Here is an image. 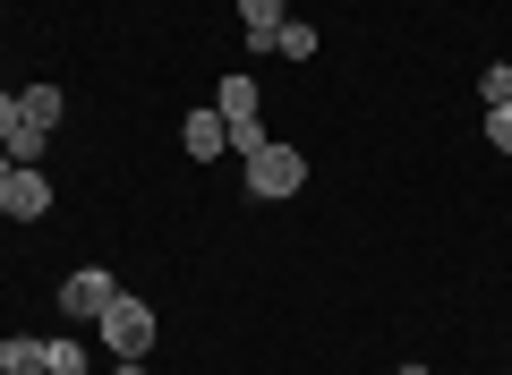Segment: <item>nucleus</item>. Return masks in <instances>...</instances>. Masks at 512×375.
I'll return each mask as SVG.
<instances>
[{
	"label": "nucleus",
	"mask_w": 512,
	"mask_h": 375,
	"mask_svg": "<svg viewBox=\"0 0 512 375\" xmlns=\"http://www.w3.org/2000/svg\"><path fill=\"white\" fill-rule=\"evenodd\" d=\"M94 333H103V350L120 358V367H137V358L154 350V307H146V299H128V290H120V299H111L103 316H94Z\"/></svg>",
	"instance_id": "nucleus-1"
},
{
	"label": "nucleus",
	"mask_w": 512,
	"mask_h": 375,
	"mask_svg": "<svg viewBox=\"0 0 512 375\" xmlns=\"http://www.w3.org/2000/svg\"><path fill=\"white\" fill-rule=\"evenodd\" d=\"M299 188H308V154H299V145H256L248 154V197H265V205H282V197H299Z\"/></svg>",
	"instance_id": "nucleus-2"
},
{
	"label": "nucleus",
	"mask_w": 512,
	"mask_h": 375,
	"mask_svg": "<svg viewBox=\"0 0 512 375\" xmlns=\"http://www.w3.org/2000/svg\"><path fill=\"white\" fill-rule=\"evenodd\" d=\"M111 299H120V282H111L103 265H86V273H69V282H60V316H77V324H94Z\"/></svg>",
	"instance_id": "nucleus-3"
},
{
	"label": "nucleus",
	"mask_w": 512,
	"mask_h": 375,
	"mask_svg": "<svg viewBox=\"0 0 512 375\" xmlns=\"http://www.w3.org/2000/svg\"><path fill=\"white\" fill-rule=\"evenodd\" d=\"M0 214H9V222H43V214H52V179H43V171H9Z\"/></svg>",
	"instance_id": "nucleus-4"
},
{
	"label": "nucleus",
	"mask_w": 512,
	"mask_h": 375,
	"mask_svg": "<svg viewBox=\"0 0 512 375\" xmlns=\"http://www.w3.org/2000/svg\"><path fill=\"white\" fill-rule=\"evenodd\" d=\"M282 0H239V26H248V52H274V35H282Z\"/></svg>",
	"instance_id": "nucleus-5"
},
{
	"label": "nucleus",
	"mask_w": 512,
	"mask_h": 375,
	"mask_svg": "<svg viewBox=\"0 0 512 375\" xmlns=\"http://www.w3.org/2000/svg\"><path fill=\"white\" fill-rule=\"evenodd\" d=\"M180 137H188V162H214L222 145H231V137H222V111H188Z\"/></svg>",
	"instance_id": "nucleus-6"
},
{
	"label": "nucleus",
	"mask_w": 512,
	"mask_h": 375,
	"mask_svg": "<svg viewBox=\"0 0 512 375\" xmlns=\"http://www.w3.org/2000/svg\"><path fill=\"white\" fill-rule=\"evenodd\" d=\"M60 111H69V103H60V86H52V77H43V86H18V120H35V128H52Z\"/></svg>",
	"instance_id": "nucleus-7"
},
{
	"label": "nucleus",
	"mask_w": 512,
	"mask_h": 375,
	"mask_svg": "<svg viewBox=\"0 0 512 375\" xmlns=\"http://www.w3.org/2000/svg\"><path fill=\"white\" fill-rule=\"evenodd\" d=\"M214 111H222V120H256V77H222V86H214Z\"/></svg>",
	"instance_id": "nucleus-8"
},
{
	"label": "nucleus",
	"mask_w": 512,
	"mask_h": 375,
	"mask_svg": "<svg viewBox=\"0 0 512 375\" xmlns=\"http://www.w3.org/2000/svg\"><path fill=\"white\" fill-rule=\"evenodd\" d=\"M0 375H43V341H35V333L0 341Z\"/></svg>",
	"instance_id": "nucleus-9"
},
{
	"label": "nucleus",
	"mask_w": 512,
	"mask_h": 375,
	"mask_svg": "<svg viewBox=\"0 0 512 375\" xmlns=\"http://www.w3.org/2000/svg\"><path fill=\"white\" fill-rule=\"evenodd\" d=\"M43 375H86V341L52 333V341H43Z\"/></svg>",
	"instance_id": "nucleus-10"
},
{
	"label": "nucleus",
	"mask_w": 512,
	"mask_h": 375,
	"mask_svg": "<svg viewBox=\"0 0 512 375\" xmlns=\"http://www.w3.org/2000/svg\"><path fill=\"white\" fill-rule=\"evenodd\" d=\"M274 52H282V60H308V52H316V26H308V18H282Z\"/></svg>",
	"instance_id": "nucleus-11"
},
{
	"label": "nucleus",
	"mask_w": 512,
	"mask_h": 375,
	"mask_svg": "<svg viewBox=\"0 0 512 375\" xmlns=\"http://www.w3.org/2000/svg\"><path fill=\"white\" fill-rule=\"evenodd\" d=\"M222 137H231V154H239V162H248V154H256V145H265V120H222Z\"/></svg>",
	"instance_id": "nucleus-12"
},
{
	"label": "nucleus",
	"mask_w": 512,
	"mask_h": 375,
	"mask_svg": "<svg viewBox=\"0 0 512 375\" xmlns=\"http://www.w3.org/2000/svg\"><path fill=\"white\" fill-rule=\"evenodd\" d=\"M478 94H487V111H495V103H512V60H495V69L478 77Z\"/></svg>",
	"instance_id": "nucleus-13"
},
{
	"label": "nucleus",
	"mask_w": 512,
	"mask_h": 375,
	"mask_svg": "<svg viewBox=\"0 0 512 375\" xmlns=\"http://www.w3.org/2000/svg\"><path fill=\"white\" fill-rule=\"evenodd\" d=\"M487 145H495V154H512V103L487 111Z\"/></svg>",
	"instance_id": "nucleus-14"
},
{
	"label": "nucleus",
	"mask_w": 512,
	"mask_h": 375,
	"mask_svg": "<svg viewBox=\"0 0 512 375\" xmlns=\"http://www.w3.org/2000/svg\"><path fill=\"white\" fill-rule=\"evenodd\" d=\"M9 128H18V94H0V145H9Z\"/></svg>",
	"instance_id": "nucleus-15"
},
{
	"label": "nucleus",
	"mask_w": 512,
	"mask_h": 375,
	"mask_svg": "<svg viewBox=\"0 0 512 375\" xmlns=\"http://www.w3.org/2000/svg\"><path fill=\"white\" fill-rule=\"evenodd\" d=\"M9 171H18V162H9V154H0V188H9Z\"/></svg>",
	"instance_id": "nucleus-16"
},
{
	"label": "nucleus",
	"mask_w": 512,
	"mask_h": 375,
	"mask_svg": "<svg viewBox=\"0 0 512 375\" xmlns=\"http://www.w3.org/2000/svg\"><path fill=\"white\" fill-rule=\"evenodd\" d=\"M120 375H154V367H146V358H137V367H120Z\"/></svg>",
	"instance_id": "nucleus-17"
},
{
	"label": "nucleus",
	"mask_w": 512,
	"mask_h": 375,
	"mask_svg": "<svg viewBox=\"0 0 512 375\" xmlns=\"http://www.w3.org/2000/svg\"><path fill=\"white\" fill-rule=\"evenodd\" d=\"M402 375H427V367H402Z\"/></svg>",
	"instance_id": "nucleus-18"
}]
</instances>
